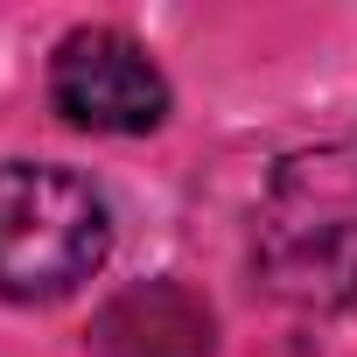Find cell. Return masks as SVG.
I'll return each instance as SVG.
<instances>
[{"label": "cell", "mask_w": 357, "mask_h": 357, "mask_svg": "<svg viewBox=\"0 0 357 357\" xmlns=\"http://www.w3.org/2000/svg\"><path fill=\"white\" fill-rule=\"evenodd\" d=\"M259 266L301 308L357 301V161L308 154L280 168L259 218Z\"/></svg>", "instance_id": "obj_1"}, {"label": "cell", "mask_w": 357, "mask_h": 357, "mask_svg": "<svg viewBox=\"0 0 357 357\" xmlns=\"http://www.w3.org/2000/svg\"><path fill=\"white\" fill-rule=\"evenodd\" d=\"M105 204L84 175L50 161H0V294L56 301L105 259Z\"/></svg>", "instance_id": "obj_2"}, {"label": "cell", "mask_w": 357, "mask_h": 357, "mask_svg": "<svg viewBox=\"0 0 357 357\" xmlns=\"http://www.w3.org/2000/svg\"><path fill=\"white\" fill-rule=\"evenodd\" d=\"M50 98L70 126L91 133H147L168 112V84L147 63V50L119 29H77L56 43L50 63Z\"/></svg>", "instance_id": "obj_3"}, {"label": "cell", "mask_w": 357, "mask_h": 357, "mask_svg": "<svg viewBox=\"0 0 357 357\" xmlns=\"http://www.w3.org/2000/svg\"><path fill=\"white\" fill-rule=\"evenodd\" d=\"M91 350L98 357H211L218 329H211V308L183 280H140L98 308Z\"/></svg>", "instance_id": "obj_4"}]
</instances>
